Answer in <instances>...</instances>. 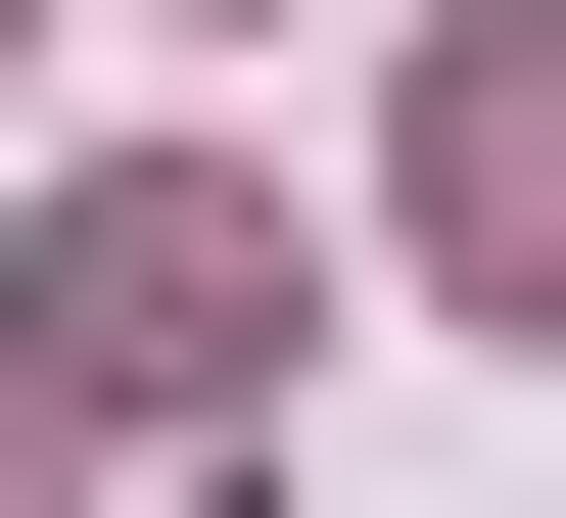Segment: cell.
Segmentation results:
<instances>
[{"mask_svg":"<svg viewBox=\"0 0 566 518\" xmlns=\"http://www.w3.org/2000/svg\"><path fill=\"white\" fill-rule=\"evenodd\" d=\"M48 378H95V424H237L283 378V236H237V189H95V236H48Z\"/></svg>","mask_w":566,"mask_h":518,"instance_id":"obj_1","label":"cell"},{"mask_svg":"<svg viewBox=\"0 0 566 518\" xmlns=\"http://www.w3.org/2000/svg\"><path fill=\"white\" fill-rule=\"evenodd\" d=\"M424 236L566 330V0H472V47H424Z\"/></svg>","mask_w":566,"mask_h":518,"instance_id":"obj_2","label":"cell"},{"mask_svg":"<svg viewBox=\"0 0 566 518\" xmlns=\"http://www.w3.org/2000/svg\"><path fill=\"white\" fill-rule=\"evenodd\" d=\"M0 47H48V0H0Z\"/></svg>","mask_w":566,"mask_h":518,"instance_id":"obj_3","label":"cell"},{"mask_svg":"<svg viewBox=\"0 0 566 518\" xmlns=\"http://www.w3.org/2000/svg\"><path fill=\"white\" fill-rule=\"evenodd\" d=\"M0 518H48V472H0Z\"/></svg>","mask_w":566,"mask_h":518,"instance_id":"obj_4","label":"cell"}]
</instances>
